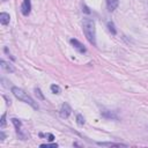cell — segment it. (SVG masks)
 <instances>
[{
	"instance_id": "cell-1",
	"label": "cell",
	"mask_w": 148,
	"mask_h": 148,
	"mask_svg": "<svg viewBox=\"0 0 148 148\" xmlns=\"http://www.w3.org/2000/svg\"><path fill=\"white\" fill-rule=\"evenodd\" d=\"M82 28H83V32L86 38L88 39V42L90 44H92L94 46L97 45L96 42V28H95V21L92 18L89 17H84L83 22H82Z\"/></svg>"
},
{
	"instance_id": "cell-2",
	"label": "cell",
	"mask_w": 148,
	"mask_h": 148,
	"mask_svg": "<svg viewBox=\"0 0 148 148\" xmlns=\"http://www.w3.org/2000/svg\"><path fill=\"white\" fill-rule=\"evenodd\" d=\"M12 92H13V95H14L16 98H18L20 101H22V102L29 104V105L32 106L35 110H38V104H37V103L32 99V97L29 96L23 89H21V88H18V87H13V88H12Z\"/></svg>"
},
{
	"instance_id": "cell-3",
	"label": "cell",
	"mask_w": 148,
	"mask_h": 148,
	"mask_svg": "<svg viewBox=\"0 0 148 148\" xmlns=\"http://www.w3.org/2000/svg\"><path fill=\"white\" fill-rule=\"evenodd\" d=\"M12 123L14 124V126H15V128H16V132H17V134H18V136H20V139L27 140L29 135H28L27 133H23V132H22V130H21L22 123H21L18 119H16V118H13V119H12Z\"/></svg>"
},
{
	"instance_id": "cell-4",
	"label": "cell",
	"mask_w": 148,
	"mask_h": 148,
	"mask_svg": "<svg viewBox=\"0 0 148 148\" xmlns=\"http://www.w3.org/2000/svg\"><path fill=\"white\" fill-rule=\"evenodd\" d=\"M71 113H72V108L69 106V104L64 103V104L61 105L60 110H59V114H60V117H61L62 119H66V118H68V117L71 116Z\"/></svg>"
},
{
	"instance_id": "cell-5",
	"label": "cell",
	"mask_w": 148,
	"mask_h": 148,
	"mask_svg": "<svg viewBox=\"0 0 148 148\" xmlns=\"http://www.w3.org/2000/svg\"><path fill=\"white\" fill-rule=\"evenodd\" d=\"M69 43L73 45V47H74L77 52H80V53H86V52H87V49L84 47V45H83L81 42H79L77 39L71 38V39H69Z\"/></svg>"
},
{
	"instance_id": "cell-6",
	"label": "cell",
	"mask_w": 148,
	"mask_h": 148,
	"mask_svg": "<svg viewBox=\"0 0 148 148\" xmlns=\"http://www.w3.org/2000/svg\"><path fill=\"white\" fill-rule=\"evenodd\" d=\"M31 12V1L30 0H23L22 5H21V13L24 16H28Z\"/></svg>"
},
{
	"instance_id": "cell-7",
	"label": "cell",
	"mask_w": 148,
	"mask_h": 148,
	"mask_svg": "<svg viewBox=\"0 0 148 148\" xmlns=\"http://www.w3.org/2000/svg\"><path fill=\"white\" fill-rule=\"evenodd\" d=\"M101 114H102L104 118H106V119H113V120H118V119H119L118 116H117V113H116V111H111V110H105V109H103V110L101 111Z\"/></svg>"
},
{
	"instance_id": "cell-8",
	"label": "cell",
	"mask_w": 148,
	"mask_h": 148,
	"mask_svg": "<svg viewBox=\"0 0 148 148\" xmlns=\"http://www.w3.org/2000/svg\"><path fill=\"white\" fill-rule=\"evenodd\" d=\"M97 145L102 147H128L127 145L120 142H97Z\"/></svg>"
},
{
	"instance_id": "cell-9",
	"label": "cell",
	"mask_w": 148,
	"mask_h": 148,
	"mask_svg": "<svg viewBox=\"0 0 148 148\" xmlns=\"http://www.w3.org/2000/svg\"><path fill=\"white\" fill-rule=\"evenodd\" d=\"M0 64H1V67H2L3 69H6L7 72H9V73H13V72H15V67H14L12 64H9V62H6L5 60H1V61H0Z\"/></svg>"
},
{
	"instance_id": "cell-10",
	"label": "cell",
	"mask_w": 148,
	"mask_h": 148,
	"mask_svg": "<svg viewBox=\"0 0 148 148\" xmlns=\"http://www.w3.org/2000/svg\"><path fill=\"white\" fill-rule=\"evenodd\" d=\"M118 6V0H106V7L109 12H113Z\"/></svg>"
},
{
	"instance_id": "cell-11",
	"label": "cell",
	"mask_w": 148,
	"mask_h": 148,
	"mask_svg": "<svg viewBox=\"0 0 148 148\" xmlns=\"http://www.w3.org/2000/svg\"><path fill=\"white\" fill-rule=\"evenodd\" d=\"M9 20H10V16H9V14H7V13H1L0 14V23L2 24V25H7L8 23H9Z\"/></svg>"
},
{
	"instance_id": "cell-12",
	"label": "cell",
	"mask_w": 148,
	"mask_h": 148,
	"mask_svg": "<svg viewBox=\"0 0 148 148\" xmlns=\"http://www.w3.org/2000/svg\"><path fill=\"white\" fill-rule=\"evenodd\" d=\"M106 27H108L109 31H110V32H111L112 35H116V34H117V30H116L114 23H113L112 21H108V23H106Z\"/></svg>"
},
{
	"instance_id": "cell-13",
	"label": "cell",
	"mask_w": 148,
	"mask_h": 148,
	"mask_svg": "<svg viewBox=\"0 0 148 148\" xmlns=\"http://www.w3.org/2000/svg\"><path fill=\"white\" fill-rule=\"evenodd\" d=\"M50 89H51V91L53 92V94H60L61 92V89H60V87L58 86V84H52L51 87H50Z\"/></svg>"
},
{
	"instance_id": "cell-14",
	"label": "cell",
	"mask_w": 148,
	"mask_h": 148,
	"mask_svg": "<svg viewBox=\"0 0 148 148\" xmlns=\"http://www.w3.org/2000/svg\"><path fill=\"white\" fill-rule=\"evenodd\" d=\"M76 123H77V125H80V126H82V125L84 124V118H83V116H82L81 113H77V114H76Z\"/></svg>"
},
{
	"instance_id": "cell-15",
	"label": "cell",
	"mask_w": 148,
	"mask_h": 148,
	"mask_svg": "<svg viewBox=\"0 0 148 148\" xmlns=\"http://www.w3.org/2000/svg\"><path fill=\"white\" fill-rule=\"evenodd\" d=\"M35 92H36V95L38 96V98H39V99H42V101H43V99H45V97H44V95H43V92L40 91V89H39V88H36V89H35Z\"/></svg>"
},
{
	"instance_id": "cell-16",
	"label": "cell",
	"mask_w": 148,
	"mask_h": 148,
	"mask_svg": "<svg viewBox=\"0 0 148 148\" xmlns=\"http://www.w3.org/2000/svg\"><path fill=\"white\" fill-rule=\"evenodd\" d=\"M40 147H46V148H57L58 145L57 143H42Z\"/></svg>"
},
{
	"instance_id": "cell-17",
	"label": "cell",
	"mask_w": 148,
	"mask_h": 148,
	"mask_svg": "<svg viewBox=\"0 0 148 148\" xmlns=\"http://www.w3.org/2000/svg\"><path fill=\"white\" fill-rule=\"evenodd\" d=\"M5 126H6V113H3L1 116V121H0V127L3 128Z\"/></svg>"
},
{
	"instance_id": "cell-18",
	"label": "cell",
	"mask_w": 148,
	"mask_h": 148,
	"mask_svg": "<svg viewBox=\"0 0 148 148\" xmlns=\"http://www.w3.org/2000/svg\"><path fill=\"white\" fill-rule=\"evenodd\" d=\"M46 136H47V140L49 141H53L54 140V135L52 134V133H47V134H45Z\"/></svg>"
},
{
	"instance_id": "cell-19",
	"label": "cell",
	"mask_w": 148,
	"mask_h": 148,
	"mask_svg": "<svg viewBox=\"0 0 148 148\" xmlns=\"http://www.w3.org/2000/svg\"><path fill=\"white\" fill-rule=\"evenodd\" d=\"M82 8H83L82 10H83V12H84L86 14H90V10H89V8H88V7L86 6V5H83V7H82Z\"/></svg>"
},
{
	"instance_id": "cell-20",
	"label": "cell",
	"mask_w": 148,
	"mask_h": 148,
	"mask_svg": "<svg viewBox=\"0 0 148 148\" xmlns=\"http://www.w3.org/2000/svg\"><path fill=\"white\" fill-rule=\"evenodd\" d=\"M0 138H1V141H3V140H5V138H6V135H5V133H3L2 131L0 132Z\"/></svg>"
},
{
	"instance_id": "cell-21",
	"label": "cell",
	"mask_w": 148,
	"mask_h": 148,
	"mask_svg": "<svg viewBox=\"0 0 148 148\" xmlns=\"http://www.w3.org/2000/svg\"><path fill=\"white\" fill-rule=\"evenodd\" d=\"M5 52H6V53H7L8 56H10V54H9V52H8V49H7V47H5ZM12 58H13V59L15 60V58H14V57H12Z\"/></svg>"
}]
</instances>
